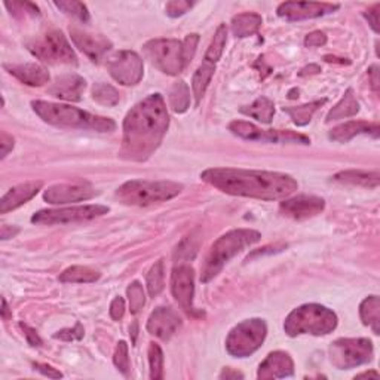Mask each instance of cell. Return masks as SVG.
<instances>
[{
	"label": "cell",
	"mask_w": 380,
	"mask_h": 380,
	"mask_svg": "<svg viewBox=\"0 0 380 380\" xmlns=\"http://www.w3.org/2000/svg\"><path fill=\"white\" fill-rule=\"evenodd\" d=\"M92 98L98 103L107 107H114L119 103V92L107 83H95L92 88Z\"/></svg>",
	"instance_id": "obj_35"
},
{
	"label": "cell",
	"mask_w": 380,
	"mask_h": 380,
	"mask_svg": "<svg viewBox=\"0 0 380 380\" xmlns=\"http://www.w3.org/2000/svg\"><path fill=\"white\" fill-rule=\"evenodd\" d=\"M20 329L24 331L25 339H27V342H29L30 346H42V339H40L35 329L29 327L27 324H23V322L20 324Z\"/></svg>",
	"instance_id": "obj_46"
},
{
	"label": "cell",
	"mask_w": 380,
	"mask_h": 380,
	"mask_svg": "<svg viewBox=\"0 0 380 380\" xmlns=\"http://www.w3.org/2000/svg\"><path fill=\"white\" fill-rule=\"evenodd\" d=\"M262 239L260 232L252 229H235L220 236L217 241L211 245L205 262L201 267V283L207 284L214 279L224 267L236 255L244 251L247 247L255 245Z\"/></svg>",
	"instance_id": "obj_4"
},
{
	"label": "cell",
	"mask_w": 380,
	"mask_h": 380,
	"mask_svg": "<svg viewBox=\"0 0 380 380\" xmlns=\"http://www.w3.org/2000/svg\"><path fill=\"white\" fill-rule=\"evenodd\" d=\"M42 186H44L42 181H29L12 188L6 195H4L2 201H0V213L6 214L9 211L27 204L39 193Z\"/></svg>",
	"instance_id": "obj_22"
},
{
	"label": "cell",
	"mask_w": 380,
	"mask_h": 380,
	"mask_svg": "<svg viewBox=\"0 0 380 380\" xmlns=\"http://www.w3.org/2000/svg\"><path fill=\"white\" fill-rule=\"evenodd\" d=\"M36 59L49 64H78V57L66 36L59 30H51L27 44Z\"/></svg>",
	"instance_id": "obj_9"
},
{
	"label": "cell",
	"mask_w": 380,
	"mask_h": 380,
	"mask_svg": "<svg viewBox=\"0 0 380 380\" xmlns=\"http://www.w3.org/2000/svg\"><path fill=\"white\" fill-rule=\"evenodd\" d=\"M5 6L9 9L12 16L16 17H27V16L36 17L40 13L39 8L32 2H12V4L6 2Z\"/></svg>",
	"instance_id": "obj_40"
},
{
	"label": "cell",
	"mask_w": 380,
	"mask_h": 380,
	"mask_svg": "<svg viewBox=\"0 0 380 380\" xmlns=\"http://www.w3.org/2000/svg\"><path fill=\"white\" fill-rule=\"evenodd\" d=\"M97 195L95 189L87 181L66 183V185L51 186L44 193V200L52 205H64L72 202L88 201Z\"/></svg>",
	"instance_id": "obj_14"
},
{
	"label": "cell",
	"mask_w": 380,
	"mask_h": 380,
	"mask_svg": "<svg viewBox=\"0 0 380 380\" xmlns=\"http://www.w3.org/2000/svg\"><path fill=\"white\" fill-rule=\"evenodd\" d=\"M183 190V185L176 181L131 180L116 190V198L125 205L147 207L152 204L170 201Z\"/></svg>",
	"instance_id": "obj_6"
},
{
	"label": "cell",
	"mask_w": 380,
	"mask_h": 380,
	"mask_svg": "<svg viewBox=\"0 0 380 380\" xmlns=\"http://www.w3.org/2000/svg\"><path fill=\"white\" fill-rule=\"evenodd\" d=\"M83 334H85V330H83V326L80 322H76V326L73 329H64L59 333H55L54 337L55 339H60L64 342H75L83 339Z\"/></svg>",
	"instance_id": "obj_41"
},
{
	"label": "cell",
	"mask_w": 380,
	"mask_h": 380,
	"mask_svg": "<svg viewBox=\"0 0 380 380\" xmlns=\"http://www.w3.org/2000/svg\"><path fill=\"white\" fill-rule=\"evenodd\" d=\"M171 291L178 305L188 314H196L193 306L195 298V272L188 264H178L171 274Z\"/></svg>",
	"instance_id": "obj_15"
},
{
	"label": "cell",
	"mask_w": 380,
	"mask_h": 380,
	"mask_svg": "<svg viewBox=\"0 0 380 380\" xmlns=\"http://www.w3.org/2000/svg\"><path fill=\"white\" fill-rule=\"evenodd\" d=\"M146 284H147V291L150 298H158V295L162 293L165 287V264L162 259L150 267V271L146 278Z\"/></svg>",
	"instance_id": "obj_34"
},
{
	"label": "cell",
	"mask_w": 380,
	"mask_h": 380,
	"mask_svg": "<svg viewBox=\"0 0 380 380\" xmlns=\"http://www.w3.org/2000/svg\"><path fill=\"white\" fill-rule=\"evenodd\" d=\"M32 107L40 119L49 125L59 126V128L88 130L97 133H111L116 130L114 119L97 116L73 106L37 100L32 103Z\"/></svg>",
	"instance_id": "obj_3"
},
{
	"label": "cell",
	"mask_w": 380,
	"mask_h": 380,
	"mask_svg": "<svg viewBox=\"0 0 380 380\" xmlns=\"http://www.w3.org/2000/svg\"><path fill=\"white\" fill-rule=\"evenodd\" d=\"M294 374V362L287 352L275 350L271 352L266 360L260 364L257 377L267 380V379H283L290 377Z\"/></svg>",
	"instance_id": "obj_20"
},
{
	"label": "cell",
	"mask_w": 380,
	"mask_h": 380,
	"mask_svg": "<svg viewBox=\"0 0 380 380\" xmlns=\"http://www.w3.org/2000/svg\"><path fill=\"white\" fill-rule=\"evenodd\" d=\"M2 318H4V321H8L12 318V312L9 311V306H8L5 299H2Z\"/></svg>",
	"instance_id": "obj_54"
},
{
	"label": "cell",
	"mask_w": 380,
	"mask_h": 380,
	"mask_svg": "<svg viewBox=\"0 0 380 380\" xmlns=\"http://www.w3.org/2000/svg\"><path fill=\"white\" fill-rule=\"evenodd\" d=\"M198 42H200L198 35H189V36H186L185 40H183V49H185V59H186L188 64L193 59V55L196 52V47H198Z\"/></svg>",
	"instance_id": "obj_43"
},
{
	"label": "cell",
	"mask_w": 380,
	"mask_h": 380,
	"mask_svg": "<svg viewBox=\"0 0 380 380\" xmlns=\"http://www.w3.org/2000/svg\"><path fill=\"white\" fill-rule=\"evenodd\" d=\"M327 103V98H322V100H317L312 103H307L303 106H295V107H284L283 110L293 119V122L298 126H305L312 121V116L315 111Z\"/></svg>",
	"instance_id": "obj_32"
},
{
	"label": "cell",
	"mask_w": 380,
	"mask_h": 380,
	"mask_svg": "<svg viewBox=\"0 0 380 380\" xmlns=\"http://www.w3.org/2000/svg\"><path fill=\"white\" fill-rule=\"evenodd\" d=\"M55 6L67 13V16H72L82 23H90L88 8L82 2H73V0L70 2V0H66V2H55Z\"/></svg>",
	"instance_id": "obj_37"
},
{
	"label": "cell",
	"mask_w": 380,
	"mask_h": 380,
	"mask_svg": "<svg viewBox=\"0 0 380 380\" xmlns=\"http://www.w3.org/2000/svg\"><path fill=\"white\" fill-rule=\"evenodd\" d=\"M239 111L262 123H271L275 115V104L267 97H259L251 106H244L239 109Z\"/></svg>",
	"instance_id": "obj_29"
},
{
	"label": "cell",
	"mask_w": 380,
	"mask_h": 380,
	"mask_svg": "<svg viewBox=\"0 0 380 380\" xmlns=\"http://www.w3.org/2000/svg\"><path fill=\"white\" fill-rule=\"evenodd\" d=\"M33 367H35L36 372L42 373L44 376H48V377H51V379H61V377H63V373H61V372H59L57 369L51 367V365H48V364L35 362V364H33Z\"/></svg>",
	"instance_id": "obj_47"
},
{
	"label": "cell",
	"mask_w": 380,
	"mask_h": 380,
	"mask_svg": "<svg viewBox=\"0 0 380 380\" xmlns=\"http://www.w3.org/2000/svg\"><path fill=\"white\" fill-rule=\"evenodd\" d=\"M146 57L165 75H180L186 68L183 42L176 39H153L143 48Z\"/></svg>",
	"instance_id": "obj_7"
},
{
	"label": "cell",
	"mask_w": 380,
	"mask_h": 380,
	"mask_svg": "<svg viewBox=\"0 0 380 380\" xmlns=\"http://www.w3.org/2000/svg\"><path fill=\"white\" fill-rule=\"evenodd\" d=\"M0 146H2V159H5L13 149V138L5 131H2V137H0Z\"/></svg>",
	"instance_id": "obj_49"
},
{
	"label": "cell",
	"mask_w": 380,
	"mask_h": 380,
	"mask_svg": "<svg viewBox=\"0 0 380 380\" xmlns=\"http://www.w3.org/2000/svg\"><path fill=\"white\" fill-rule=\"evenodd\" d=\"M180 327L181 318L171 307L154 309L147 321V331L161 341H170Z\"/></svg>",
	"instance_id": "obj_18"
},
{
	"label": "cell",
	"mask_w": 380,
	"mask_h": 380,
	"mask_svg": "<svg viewBox=\"0 0 380 380\" xmlns=\"http://www.w3.org/2000/svg\"><path fill=\"white\" fill-rule=\"evenodd\" d=\"M360 315L364 326L370 327L374 334L380 333V300L377 295L364 299L360 306Z\"/></svg>",
	"instance_id": "obj_31"
},
{
	"label": "cell",
	"mask_w": 380,
	"mask_h": 380,
	"mask_svg": "<svg viewBox=\"0 0 380 380\" xmlns=\"http://www.w3.org/2000/svg\"><path fill=\"white\" fill-rule=\"evenodd\" d=\"M109 213V207L104 205H80L57 209H42L32 217L36 224H67L78 221H88L102 217Z\"/></svg>",
	"instance_id": "obj_12"
},
{
	"label": "cell",
	"mask_w": 380,
	"mask_h": 380,
	"mask_svg": "<svg viewBox=\"0 0 380 380\" xmlns=\"http://www.w3.org/2000/svg\"><path fill=\"white\" fill-rule=\"evenodd\" d=\"M318 72H321V68H319L318 66H315V64H312V66H309V67H305V68L302 70V72H300V76H306V75H312V73H318Z\"/></svg>",
	"instance_id": "obj_53"
},
{
	"label": "cell",
	"mask_w": 380,
	"mask_h": 380,
	"mask_svg": "<svg viewBox=\"0 0 380 380\" xmlns=\"http://www.w3.org/2000/svg\"><path fill=\"white\" fill-rule=\"evenodd\" d=\"M216 64L217 63L211 61L208 59H204L202 64L198 67V70H196V73L193 75L192 90H193L196 106H200V103L202 100V97H204L208 85L211 83V79H213V76H214Z\"/></svg>",
	"instance_id": "obj_25"
},
{
	"label": "cell",
	"mask_w": 380,
	"mask_h": 380,
	"mask_svg": "<svg viewBox=\"0 0 380 380\" xmlns=\"http://www.w3.org/2000/svg\"><path fill=\"white\" fill-rule=\"evenodd\" d=\"M229 131L236 137H241L250 142H264V143H293V145H309L311 138L303 134L293 131L279 130H262L255 123L245 121H233L229 123Z\"/></svg>",
	"instance_id": "obj_11"
},
{
	"label": "cell",
	"mask_w": 380,
	"mask_h": 380,
	"mask_svg": "<svg viewBox=\"0 0 380 380\" xmlns=\"http://www.w3.org/2000/svg\"><path fill=\"white\" fill-rule=\"evenodd\" d=\"M114 362L116 365V369L123 374V376H130V357H128V345L126 342L121 341L115 349V355H114Z\"/></svg>",
	"instance_id": "obj_39"
},
{
	"label": "cell",
	"mask_w": 380,
	"mask_h": 380,
	"mask_svg": "<svg viewBox=\"0 0 380 380\" xmlns=\"http://www.w3.org/2000/svg\"><path fill=\"white\" fill-rule=\"evenodd\" d=\"M326 44H327V36L322 32H312V33H309L305 39V45L307 48H318Z\"/></svg>",
	"instance_id": "obj_44"
},
{
	"label": "cell",
	"mask_w": 380,
	"mask_h": 380,
	"mask_svg": "<svg viewBox=\"0 0 380 380\" xmlns=\"http://www.w3.org/2000/svg\"><path fill=\"white\" fill-rule=\"evenodd\" d=\"M369 78H370L372 88L374 90V92H379V67L377 66H372L369 68Z\"/></svg>",
	"instance_id": "obj_51"
},
{
	"label": "cell",
	"mask_w": 380,
	"mask_h": 380,
	"mask_svg": "<svg viewBox=\"0 0 380 380\" xmlns=\"http://www.w3.org/2000/svg\"><path fill=\"white\" fill-rule=\"evenodd\" d=\"M193 6L192 2H188V0H173V2H168L165 6L166 16L171 18H177L185 16V13Z\"/></svg>",
	"instance_id": "obj_42"
},
{
	"label": "cell",
	"mask_w": 380,
	"mask_h": 380,
	"mask_svg": "<svg viewBox=\"0 0 380 380\" xmlns=\"http://www.w3.org/2000/svg\"><path fill=\"white\" fill-rule=\"evenodd\" d=\"M123 314H125V300L122 298L114 299V302L110 305V317L115 321H121L123 318Z\"/></svg>",
	"instance_id": "obj_45"
},
{
	"label": "cell",
	"mask_w": 380,
	"mask_h": 380,
	"mask_svg": "<svg viewBox=\"0 0 380 380\" xmlns=\"http://www.w3.org/2000/svg\"><path fill=\"white\" fill-rule=\"evenodd\" d=\"M370 134L374 138L379 137V123L377 122H365V121H350L343 125L336 126L330 133L329 138L337 143H348L357 135Z\"/></svg>",
	"instance_id": "obj_23"
},
{
	"label": "cell",
	"mask_w": 380,
	"mask_h": 380,
	"mask_svg": "<svg viewBox=\"0 0 380 380\" xmlns=\"http://www.w3.org/2000/svg\"><path fill=\"white\" fill-rule=\"evenodd\" d=\"M373 343L369 339H337L330 346V358L336 369L349 370L373 360Z\"/></svg>",
	"instance_id": "obj_10"
},
{
	"label": "cell",
	"mask_w": 380,
	"mask_h": 380,
	"mask_svg": "<svg viewBox=\"0 0 380 380\" xmlns=\"http://www.w3.org/2000/svg\"><path fill=\"white\" fill-rule=\"evenodd\" d=\"M267 334L266 322L260 318L247 319L233 327L226 339V349L232 357H250L263 345Z\"/></svg>",
	"instance_id": "obj_8"
},
{
	"label": "cell",
	"mask_w": 380,
	"mask_h": 380,
	"mask_svg": "<svg viewBox=\"0 0 380 380\" xmlns=\"http://www.w3.org/2000/svg\"><path fill=\"white\" fill-rule=\"evenodd\" d=\"M379 8H380V5L376 4L367 12H364V17L369 20V24L372 25V29L376 33H379Z\"/></svg>",
	"instance_id": "obj_48"
},
{
	"label": "cell",
	"mask_w": 380,
	"mask_h": 380,
	"mask_svg": "<svg viewBox=\"0 0 380 380\" xmlns=\"http://www.w3.org/2000/svg\"><path fill=\"white\" fill-rule=\"evenodd\" d=\"M326 208V201L318 196L300 195L295 198L281 202L279 209L284 216L294 220H306L321 214Z\"/></svg>",
	"instance_id": "obj_17"
},
{
	"label": "cell",
	"mask_w": 380,
	"mask_h": 380,
	"mask_svg": "<svg viewBox=\"0 0 380 380\" xmlns=\"http://www.w3.org/2000/svg\"><path fill=\"white\" fill-rule=\"evenodd\" d=\"M339 9V5L315 4V2H286L278 6V16L288 21H302L327 16Z\"/></svg>",
	"instance_id": "obj_16"
},
{
	"label": "cell",
	"mask_w": 380,
	"mask_h": 380,
	"mask_svg": "<svg viewBox=\"0 0 380 380\" xmlns=\"http://www.w3.org/2000/svg\"><path fill=\"white\" fill-rule=\"evenodd\" d=\"M70 36H72V40L76 48H79L94 63L100 61L111 49V42L102 35H91L80 32L75 29V27L73 29L70 27Z\"/></svg>",
	"instance_id": "obj_19"
},
{
	"label": "cell",
	"mask_w": 380,
	"mask_h": 380,
	"mask_svg": "<svg viewBox=\"0 0 380 380\" xmlns=\"http://www.w3.org/2000/svg\"><path fill=\"white\" fill-rule=\"evenodd\" d=\"M18 232H20L18 228H16V226H9V224H4L2 229H0V236H2L4 241H6V239L13 238V236H16Z\"/></svg>",
	"instance_id": "obj_50"
},
{
	"label": "cell",
	"mask_w": 380,
	"mask_h": 380,
	"mask_svg": "<svg viewBox=\"0 0 380 380\" xmlns=\"http://www.w3.org/2000/svg\"><path fill=\"white\" fill-rule=\"evenodd\" d=\"M87 82L79 75H64L55 80L48 88L52 97H57L66 102H80L82 94L85 91Z\"/></svg>",
	"instance_id": "obj_21"
},
{
	"label": "cell",
	"mask_w": 380,
	"mask_h": 380,
	"mask_svg": "<svg viewBox=\"0 0 380 380\" xmlns=\"http://www.w3.org/2000/svg\"><path fill=\"white\" fill-rule=\"evenodd\" d=\"M149 365L152 380L164 379V352L158 343L149 345Z\"/></svg>",
	"instance_id": "obj_36"
},
{
	"label": "cell",
	"mask_w": 380,
	"mask_h": 380,
	"mask_svg": "<svg viewBox=\"0 0 380 380\" xmlns=\"http://www.w3.org/2000/svg\"><path fill=\"white\" fill-rule=\"evenodd\" d=\"M126 294H128L131 312L138 314L146 305V295H145L143 286L140 284L138 281H134V283L128 287V290H126Z\"/></svg>",
	"instance_id": "obj_38"
},
{
	"label": "cell",
	"mask_w": 380,
	"mask_h": 380,
	"mask_svg": "<svg viewBox=\"0 0 380 380\" xmlns=\"http://www.w3.org/2000/svg\"><path fill=\"white\" fill-rule=\"evenodd\" d=\"M357 377L358 379H361V377H379V373L377 372H364L361 374H358Z\"/></svg>",
	"instance_id": "obj_55"
},
{
	"label": "cell",
	"mask_w": 380,
	"mask_h": 380,
	"mask_svg": "<svg viewBox=\"0 0 380 380\" xmlns=\"http://www.w3.org/2000/svg\"><path fill=\"white\" fill-rule=\"evenodd\" d=\"M100 278V272L87 266H72L60 275V281L66 284H92Z\"/></svg>",
	"instance_id": "obj_30"
},
{
	"label": "cell",
	"mask_w": 380,
	"mask_h": 380,
	"mask_svg": "<svg viewBox=\"0 0 380 380\" xmlns=\"http://www.w3.org/2000/svg\"><path fill=\"white\" fill-rule=\"evenodd\" d=\"M337 327V315L331 309L317 303L303 305L287 317L284 330L290 337L300 334L326 336Z\"/></svg>",
	"instance_id": "obj_5"
},
{
	"label": "cell",
	"mask_w": 380,
	"mask_h": 380,
	"mask_svg": "<svg viewBox=\"0 0 380 380\" xmlns=\"http://www.w3.org/2000/svg\"><path fill=\"white\" fill-rule=\"evenodd\" d=\"M334 180L339 183H346V185L362 186V188H377L380 183L379 171H361V170H352V171H342L334 176Z\"/></svg>",
	"instance_id": "obj_28"
},
{
	"label": "cell",
	"mask_w": 380,
	"mask_h": 380,
	"mask_svg": "<svg viewBox=\"0 0 380 380\" xmlns=\"http://www.w3.org/2000/svg\"><path fill=\"white\" fill-rule=\"evenodd\" d=\"M220 379H244V374L235 372L233 369H223V372L219 376Z\"/></svg>",
	"instance_id": "obj_52"
},
{
	"label": "cell",
	"mask_w": 380,
	"mask_h": 380,
	"mask_svg": "<svg viewBox=\"0 0 380 380\" xmlns=\"http://www.w3.org/2000/svg\"><path fill=\"white\" fill-rule=\"evenodd\" d=\"M263 24L262 17L256 12H244L233 17L232 20V33L233 36L244 39L256 35Z\"/></svg>",
	"instance_id": "obj_26"
},
{
	"label": "cell",
	"mask_w": 380,
	"mask_h": 380,
	"mask_svg": "<svg viewBox=\"0 0 380 380\" xmlns=\"http://www.w3.org/2000/svg\"><path fill=\"white\" fill-rule=\"evenodd\" d=\"M110 76L123 87H133L143 79L145 64L134 51H119L107 60Z\"/></svg>",
	"instance_id": "obj_13"
},
{
	"label": "cell",
	"mask_w": 380,
	"mask_h": 380,
	"mask_svg": "<svg viewBox=\"0 0 380 380\" xmlns=\"http://www.w3.org/2000/svg\"><path fill=\"white\" fill-rule=\"evenodd\" d=\"M170 107L176 114H185L190 107V90L185 80L176 82L170 91Z\"/></svg>",
	"instance_id": "obj_33"
},
{
	"label": "cell",
	"mask_w": 380,
	"mask_h": 380,
	"mask_svg": "<svg viewBox=\"0 0 380 380\" xmlns=\"http://www.w3.org/2000/svg\"><path fill=\"white\" fill-rule=\"evenodd\" d=\"M358 111H360V103L357 102V98L354 95V90L349 88L342 97V100L329 111L326 122L330 123L333 121H341V119L355 116Z\"/></svg>",
	"instance_id": "obj_27"
},
{
	"label": "cell",
	"mask_w": 380,
	"mask_h": 380,
	"mask_svg": "<svg viewBox=\"0 0 380 380\" xmlns=\"http://www.w3.org/2000/svg\"><path fill=\"white\" fill-rule=\"evenodd\" d=\"M168 126L170 116L162 95L146 97L125 116L121 154L128 161L149 159L161 146Z\"/></svg>",
	"instance_id": "obj_1"
},
{
	"label": "cell",
	"mask_w": 380,
	"mask_h": 380,
	"mask_svg": "<svg viewBox=\"0 0 380 380\" xmlns=\"http://www.w3.org/2000/svg\"><path fill=\"white\" fill-rule=\"evenodd\" d=\"M8 72L17 78L20 82L25 83L29 87H42L49 82V73L45 67H42L36 63H25V64H5Z\"/></svg>",
	"instance_id": "obj_24"
},
{
	"label": "cell",
	"mask_w": 380,
	"mask_h": 380,
	"mask_svg": "<svg viewBox=\"0 0 380 380\" xmlns=\"http://www.w3.org/2000/svg\"><path fill=\"white\" fill-rule=\"evenodd\" d=\"M201 178L223 193L262 201L284 200L299 188L298 181L288 174L235 168H208Z\"/></svg>",
	"instance_id": "obj_2"
}]
</instances>
